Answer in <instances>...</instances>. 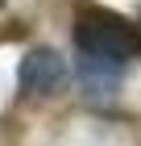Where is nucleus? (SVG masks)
Listing matches in <instances>:
<instances>
[{"mask_svg":"<svg viewBox=\"0 0 141 146\" xmlns=\"http://www.w3.org/2000/svg\"><path fill=\"white\" fill-rule=\"evenodd\" d=\"M75 46L83 54L133 63V58L141 54V29L133 21H125L120 13H112V9L79 4L75 9Z\"/></svg>","mask_w":141,"mask_h":146,"instance_id":"1","label":"nucleus"},{"mask_svg":"<svg viewBox=\"0 0 141 146\" xmlns=\"http://www.w3.org/2000/svg\"><path fill=\"white\" fill-rule=\"evenodd\" d=\"M17 84H21L25 96L58 92V88L66 84V63H62V54L50 50V46H33V50H25L21 71H17Z\"/></svg>","mask_w":141,"mask_h":146,"instance_id":"2","label":"nucleus"},{"mask_svg":"<svg viewBox=\"0 0 141 146\" xmlns=\"http://www.w3.org/2000/svg\"><path fill=\"white\" fill-rule=\"evenodd\" d=\"M79 75L91 92H112L125 75V63L120 58H100V54H83L79 50Z\"/></svg>","mask_w":141,"mask_h":146,"instance_id":"3","label":"nucleus"},{"mask_svg":"<svg viewBox=\"0 0 141 146\" xmlns=\"http://www.w3.org/2000/svg\"><path fill=\"white\" fill-rule=\"evenodd\" d=\"M0 4H4V0H0Z\"/></svg>","mask_w":141,"mask_h":146,"instance_id":"4","label":"nucleus"}]
</instances>
